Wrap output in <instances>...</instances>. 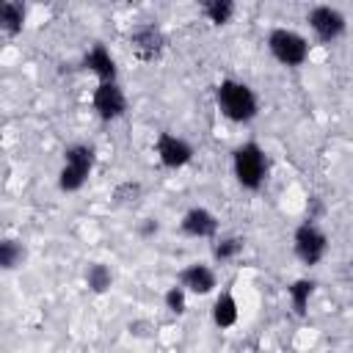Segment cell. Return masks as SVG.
Masks as SVG:
<instances>
[{
  "mask_svg": "<svg viewBox=\"0 0 353 353\" xmlns=\"http://www.w3.org/2000/svg\"><path fill=\"white\" fill-rule=\"evenodd\" d=\"M215 102L221 113L237 124H245L259 113V99L254 88L240 80H221V85L215 88Z\"/></svg>",
  "mask_w": 353,
  "mask_h": 353,
  "instance_id": "cell-1",
  "label": "cell"
},
{
  "mask_svg": "<svg viewBox=\"0 0 353 353\" xmlns=\"http://www.w3.org/2000/svg\"><path fill=\"white\" fill-rule=\"evenodd\" d=\"M232 171H234V179L245 190H259L268 176V157H265L262 146L254 141L240 143L232 152Z\"/></svg>",
  "mask_w": 353,
  "mask_h": 353,
  "instance_id": "cell-2",
  "label": "cell"
},
{
  "mask_svg": "<svg viewBox=\"0 0 353 353\" xmlns=\"http://www.w3.org/2000/svg\"><path fill=\"white\" fill-rule=\"evenodd\" d=\"M91 168H94V149L85 143H72L63 152V168L58 174V188L66 193L80 190L85 185Z\"/></svg>",
  "mask_w": 353,
  "mask_h": 353,
  "instance_id": "cell-3",
  "label": "cell"
},
{
  "mask_svg": "<svg viewBox=\"0 0 353 353\" xmlns=\"http://www.w3.org/2000/svg\"><path fill=\"white\" fill-rule=\"evenodd\" d=\"M268 50L284 66H301L309 58V41L290 28H273L268 33Z\"/></svg>",
  "mask_w": 353,
  "mask_h": 353,
  "instance_id": "cell-4",
  "label": "cell"
},
{
  "mask_svg": "<svg viewBox=\"0 0 353 353\" xmlns=\"http://www.w3.org/2000/svg\"><path fill=\"white\" fill-rule=\"evenodd\" d=\"M292 251H295V256L303 262V265H317L325 254H328V237H325V232L317 226V223H312V221H306V223H301L298 229H295V234H292Z\"/></svg>",
  "mask_w": 353,
  "mask_h": 353,
  "instance_id": "cell-5",
  "label": "cell"
},
{
  "mask_svg": "<svg viewBox=\"0 0 353 353\" xmlns=\"http://www.w3.org/2000/svg\"><path fill=\"white\" fill-rule=\"evenodd\" d=\"M306 19H309V28L314 30V36L320 39V41H336L345 30H347V19H345V14L339 11V8H334V6H314L309 14H306Z\"/></svg>",
  "mask_w": 353,
  "mask_h": 353,
  "instance_id": "cell-6",
  "label": "cell"
},
{
  "mask_svg": "<svg viewBox=\"0 0 353 353\" xmlns=\"http://www.w3.org/2000/svg\"><path fill=\"white\" fill-rule=\"evenodd\" d=\"M154 152H157V160L165 168H182L193 160V146L185 138L174 135V132H160L157 143H154Z\"/></svg>",
  "mask_w": 353,
  "mask_h": 353,
  "instance_id": "cell-7",
  "label": "cell"
},
{
  "mask_svg": "<svg viewBox=\"0 0 353 353\" xmlns=\"http://www.w3.org/2000/svg\"><path fill=\"white\" fill-rule=\"evenodd\" d=\"M94 110L102 121H113L119 116H124L127 110V97L121 91L119 83H99L94 91Z\"/></svg>",
  "mask_w": 353,
  "mask_h": 353,
  "instance_id": "cell-8",
  "label": "cell"
},
{
  "mask_svg": "<svg viewBox=\"0 0 353 353\" xmlns=\"http://www.w3.org/2000/svg\"><path fill=\"white\" fill-rule=\"evenodd\" d=\"M215 284H218V276H215V270H212L210 265H204V262H193V265H188V268L179 270V287H182L185 292L210 295V292L215 290Z\"/></svg>",
  "mask_w": 353,
  "mask_h": 353,
  "instance_id": "cell-9",
  "label": "cell"
},
{
  "mask_svg": "<svg viewBox=\"0 0 353 353\" xmlns=\"http://www.w3.org/2000/svg\"><path fill=\"white\" fill-rule=\"evenodd\" d=\"M182 232L188 237H215L218 232V218L207 210V207H190L182 215Z\"/></svg>",
  "mask_w": 353,
  "mask_h": 353,
  "instance_id": "cell-10",
  "label": "cell"
},
{
  "mask_svg": "<svg viewBox=\"0 0 353 353\" xmlns=\"http://www.w3.org/2000/svg\"><path fill=\"white\" fill-rule=\"evenodd\" d=\"M83 63H85V69H91L99 77V83H116V61H113V55L108 52L105 44H94L85 52Z\"/></svg>",
  "mask_w": 353,
  "mask_h": 353,
  "instance_id": "cell-11",
  "label": "cell"
},
{
  "mask_svg": "<svg viewBox=\"0 0 353 353\" xmlns=\"http://www.w3.org/2000/svg\"><path fill=\"white\" fill-rule=\"evenodd\" d=\"M130 44H132V50H135L143 61H149V58H154V55L163 50L165 39H163V33H160L154 25H143V28H135V30H132Z\"/></svg>",
  "mask_w": 353,
  "mask_h": 353,
  "instance_id": "cell-12",
  "label": "cell"
},
{
  "mask_svg": "<svg viewBox=\"0 0 353 353\" xmlns=\"http://www.w3.org/2000/svg\"><path fill=\"white\" fill-rule=\"evenodd\" d=\"M237 301H234V295L229 292V290H223L218 298H215V303H212V323L218 325V328H232L234 323H237Z\"/></svg>",
  "mask_w": 353,
  "mask_h": 353,
  "instance_id": "cell-13",
  "label": "cell"
},
{
  "mask_svg": "<svg viewBox=\"0 0 353 353\" xmlns=\"http://www.w3.org/2000/svg\"><path fill=\"white\" fill-rule=\"evenodd\" d=\"M25 28V8L14 0H0V30L17 36Z\"/></svg>",
  "mask_w": 353,
  "mask_h": 353,
  "instance_id": "cell-14",
  "label": "cell"
},
{
  "mask_svg": "<svg viewBox=\"0 0 353 353\" xmlns=\"http://www.w3.org/2000/svg\"><path fill=\"white\" fill-rule=\"evenodd\" d=\"M25 262V245L14 237L0 240V270H17Z\"/></svg>",
  "mask_w": 353,
  "mask_h": 353,
  "instance_id": "cell-15",
  "label": "cell"
},
{
  "mask_svg": "<svg viewBox=\"0 0 353 353\" xmlns=\"http://www.w3.org/2000/svg\"><path fill=\"white\" fill-rule=\"evenodd\" d=\"M85 284H88L91 292H105V290H110V284H113L110 268L102 265V262H91V265L85 268Z\"/></svg>",
  "mask_w": 353,
  "mask_h": 353,
  "instance_id": "cell-16",
  "label": "cell"
},
{
  "mask_svg": "<svg viewBox=\"0 0 353 353\" xmlns=\"http://www.w3.org/2000/svg\"><path fill=\"white\" fill-rule=\"evenodd\" d=\"M204 17L212 22V25H226L232 17H234V3L232 0H207L201 6Z\"/></svg>",
  "mask_w": 353,
  "mask_h": 353,
  "instance_id": "cell-17",
  "label": "cell"
},
{
  "mask_svg": "<svg viewBox=\"0 0 353 353\" xmlns=\"http://www.w3.org/2000/svg\"><path fill=\"white\" fill-rule=\"evenodd\" d=\"M312 290H314V281L309 279H298L292 287H290V298H292V309L298 314H306V306H309V298H312Z\"/></svg>",
  "mask_w": 353,
  "mask_h": 353,
  "instance_id": "cell-18",
  "label": "cell"
},
{
  "mask_svg": "<svg viewBox=\"0 0 353 353\" xmlns=\"http://www.w3.org/2000/svg\"><path fill=\"white\" fill-rule=\"evenodd\" d=\"M243 245H245V240H243V237H221V240L212 245V256H215V259H221V262L234 259V256L243 251Z\"/></svg>",
  "mask_w": 353,
  "mask_h": 353,
  "instance_id": "cell-19",
  "label": "cell"
},
{
  "mask_svg": "<svg viewBox=\"0 0 353 353\" xmlns=\"http://www.w3.org/2000/svg\"><path fill=\"white\" fill-rule=\"evenodd\" d=\"M185 295H188V292H185L179 284H174V287L165 292V298H163V301H165V309L174 312V314H182V312L188 309V306H185Z\"/></svg>",
  "mask_w": 353,
  "mask_h": 353,
  "instance_id": "cell-20",
  "label": "cell"
}]
</instances>
